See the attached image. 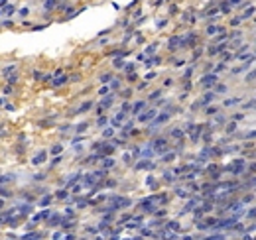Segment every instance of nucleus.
Segmentation results:
<instances>
[{
    "label": "nucleus",
    "instance_id": "9",
    "mask_svg": "<svg viewBox=\"0 0 256 240\" xmlns=\"http://www.w3.org/2000/svg\"><path fill=\"white\" fill-rule=\"evenodd\" d=\"M108 136H113V130H110V128L104 130V138H108Z\"/></svg>",
    "mask_w": 256,
    "mask_h": 240
},
{
    "label": "nucleus",
    "instance_id": "8",
    "mask_svg": "<svg viewBox=\"0 0 256 240\" xmlns=\"http://www.w3.org/2000/svg\"><path fill=\"white\" fill-rule=\"evenodd\" d=\"M113 163H114V161L110 160V157H108V160H104V165H107V167H110V165H113Z\"/></svg>",
    "mask_w": 256,
    "mask_h": 240
},
{
    "label": "nucleus",
    "instance_id": "5",
    "mask_svg": "<svg viewBox=\"0 0 256 240\" xmlns=\"http://www.w3.org/2000/svg\"><path fill=\"white\" fill-rule=\"evenodd\" d=\"M142 108H144V102H138V104H136V106H134V112L142 110Z\"/></svg>",
    "mask_w": 256,
    "mask_h": 240
},
{
    "label": "nucleus",
    "instance_id": "6",
    "mask_svg": "<svg viewBox=\"0 0 256 240\" xmlns=\"http://www.w3.org/2000/svg\"><path fill=\"white\" fill-rule=\"evenodd\" d=\"M53 4H55V0H47V4H45V8H53Z\"/></svg>",
    "mask_w": 256,
    "mask_h": 240
},
{
    "label": "nucleus",
    "instance_id": "7",
    "mask_svg": "<svg viewBox=\"0 0 256 240\" xmlns=\"http://www.w3.org/2000/svg\"><path fill=\"white\" fill-rule=\"evenodd\" d=\"M217 91H219V93H225L227 87H225V85H219V87H217Z\"/></svg>",
    "mask_w": 256,
    "mask_h": 240
},
{
    "label": "nucleus",
    "instance_id": "1",
    "mask_svg": "<svg viewBox=\"0 0 256 240\" xmlns=\"http://www.w3.org/2000/svg\"><path fill=\"white\" fill-rule=\"evenodd\" d=\"M215 81H217L215 75H207V77H203V79H201V85H203V87H211V83H215Z\"/></svg>",
    "mask_w": 256,
    "mask_h": 240
},
{
    "label": "nucleus",
    "instance_id": "4",
    "mask_svg": "<svg viewBox=\"0 0 256 240\" xmlns=\"http://www.w3.org/2000/svg\"><path fill=\"white\" fill-rule=\"evenodd\" d=\"M61 150H63L61 146H53V148H51V154H59V151H61Z\"/></svg>",
    "mask_w": 256,
    "mask_h": 240
},
{
    "label": "nucleus",
    "instance_id": "2",
    "mask_svg": "<svg viewBox=\"0 0 256 240\" xmlns=\"http://www.w3.org/2000/svg\"><path fill=\"white\" fill-rule=\"evenodd\" d=\"M154 116H156V112H154V110H150V112H146V114H142V116H140V120H152Z\"/></svg>",
    "mask_w": 256,
    "mask_h": 240
},
{
    "label": "nucleus",
    "instance_id": "3",
    "mask_svg": "<svg viewBox=\"0 0 256 240\" xmlns=\"http://www.w3.org/2000/svg\"><path fill=\"white\" fill-rule=\"evenodd\" d=\"M43 160H45V154H40V156H36V160H34V163L38 165L40 161H43Z\"/></svg>",
    "mask_w": 256,
    "mask_h": 240
}]
</instances>
